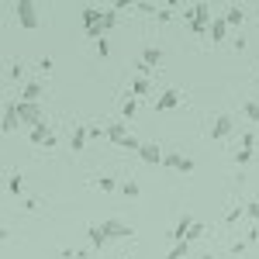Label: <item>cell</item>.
Masks as SVG:
<instances>
[{"label":"cell","mask_w":259,"mask_h":259,"mask_svg":"<svg viewBox=\"0 0 259 259\" xmlns=\"http://www.w3.org/2000/svg\"><path fill=\"white\" fill-rule=\"evenodd\" d=\"M14 14H18V21H21V28H38V7L31 4V0H18L14 4Z\"/></svg>","instance_id":"cell-1"},{"label":"cell","mask_w":259,"mask_h":259,"mask_svg":"<svg viewBox=\"0 0 259 259\" xmlns=\"http://www.w3.org/2000/svg\"><path fill=\"white\" fill-rule=\"evenodd\" d=\"M187 18H190V28H194V31H207V28H211V24H207V21H211V4H194V7L187 11Z\"/></svg>","instance_id":"cell-2"},{"label":"cell","mask_w":259,"mask_h":259,"mask_svg":"<svg viewBox=\"0 0 259 259\" xmlns=\"http://www.w3.org/2000/svg\"><path fill=\"white\" fill-rule=\"evenodd\" d=\"M14 111H18L21 124H28V128L41 124V107H38V104H24V100H14Z\"/></svg>","instance_id":"cell-3"},{"label":"cell","mask_w":259,"mask_h":259,"mask_svg":"<svg viewBox=\"0 0 259 259\" xmlns=\"http://www.w3.org/2000/svg\"><path fill=\"white\" fill-rule=\"evenodd\" d=\"M100 228H104V235H107L111 242H118V239H132V235H135V228H132V225H124V221H118V218H107L104 225H100Z\"/></svg>","instance_id":"cell-4"},{"label":"cell","mask_w":259,"mask_h":259,"mask_svg":"<svg viewBox=\"0 0 259 259\" xmlns=\"http://www.w3.org/2000/svg\"><path fill=\"white\" fill-rule=\"evenodd\" d=\"M28 139L35 142V145H49V149L56 145V135H52V128H49L45 121H41V124H35V128L28 132Z\"/></svg>","instance_id":"cell-5"},{"label":"cell","mask_w":259,"mask_h":259,"mask_svg":"<svg viewBox=\"0 0 259 259\" xmlns=\"http://www.w3.org/2000/svg\"><path fill=\"white\" fill-rule=\"evenodd\" d=\"M166 169H177V173H194V159H187V156H180V152H169L166 159H162Z\"/></svg>","instance_id":"cell-6"},{"label":"cell","mask_w":259,"mask_h":259,"mask_svg":"<svg viewBox=\"0 0 259 259\" xmlns=\"http://www.w3.org/2000/svg\"><path fill=\"white\" fill-rule=\"evenodd\" d=\"M41 90H45L41 80H24V87H21V100H24V104H38Z\"/></svg>","instance_id":"cell-7"},{"label":"cell","mask_w":259,"mask_h":259,"mask_svg":"<svg viewBox=\"0 0 259 259\" xmlns=\"http://www.w3.org/2000/svg\"><path fill=\"white\" fill-rule=\"evenodd\" d=\"M139 159H142V162H149V166H159L166 156H162L159 142H145V145H142V152H139Z\"/></svg>","instance_id":"cell-8"},{"label":"cell","mask_w":259,"mask_h":259,"mask_svg":"<svg viewBox=\"0 0 259 259\" xmlns=\"http://www.w3.org/2000/svg\"><path fill=\"white\" fill-rule=\"evenodd\" d=\"M232 128H235L232 114H218V118L211 121V139H225V135H228Z\"/></svg>","instance_id":"cell-9"},{"label":"cell","mask_w":259,"mask_h":259,"mask_svg":"<svg viewBox=\"0 0 259 259\" xmlns=\"http://www.w3.org/2000/svg\"><path fill=\"white\" fill-rule=\"evenodd\" d=\"M177 104H180V90H162L156 97V111H173Z\"/></svg>","instance_id":"cell-10"},{"label":"cell","mask_w":259,"mask_h":259,"mask_svg":"<svg viewBox=\"0 0 259 259\" xmlns=\"http://www.w3.org/2000/svg\"><path fill=\"white\" fill-rule=\"evenodd\" d=\"M194 228V214H180V221H177V228H173V242H183L187 239V232Z\"/></svg>","instance_id":"cell-11"},{"label":"cell","mask_w":259,"mask_h":259,"mask_svg":"<svg viewBox=\"0 0 259 259\" xmlns=\"http://www.w3.org/2000/svg\"><path fill=\"white\" fill-rule=\"evenodd\" d=\"M162 62V49H156V45H149L145 52H142V73L149 69V66H159Z\"/></svg>","instance_id":"cell-12"},{"label":"cell","mask_w":259,"mask_h":259,"mask_svg":"<svg viewBox=\"0 0 259 259\" xmlns=\"http://www.w3.org/2000/svg\"><path fill=\"white\" fill-rule=\"evenodd\" d=\"M207 35H211V41H225V35H228V21L214 18V21H211V28H207Z\"/></svg>","instance_id":"cell-13"},{"label":"cell","mask_w":259,"mask_h":259,"mask_svg":"<svg viewBox=\"0 0 259 259\" xmlns=\"http://www.w3.org/2000/svg\"><path fill=\"white\" fill-rule=\"evenodd\" d=\"M18 124H21V118H18V111H14V100L4 107V132H18Z\"/></svg>","instance_id":"cell-14"},{"label":"cell","mask_w":259,"mask_h":259,"mask_svg":"<svg viewBox=\"0 0 259 259\" xmlns=\"http://www.w3.org/2000/svg\"><path fill=\"white\" fill-rule=\"evenodd\" d=\"M104 135H107V142H114V145H118V142L128 135V128H124L121 121H114V124H107V128H104Z\"/></svg>","instance_id":"cell-15"},{"label":"cell","mask_w":259,"mask_h":259,"mask_svg":"<svg viewBox=\"0 0 259 259\" xmlns=\"http://www.w3.org/2000/svg\"><path fill=\"white\" fill-rule=\"evenodd\" d=\"M87 235H90V245H94V249H104V245L111 242L107 235H104V228H100V225H94V228H90Z\"/></svg>","instance_id":"cell-16"},{"label":"cell","mask_w":259,"mask_h":259,"mask_svg":"<svg viewBox=\"0 0 259 259\" xmlns=\"http://www.w3.org/2000/svg\"><path fill=\"white\" fill-rule=\"evenodd\" d=\"M87 139H90V128H76V132H73V139H69L73 152H80L83 145H87Z\"/></svg>","instance_id":"cell-17"},{"label":"cell","mask_w":259,"mask_h":259,"mask_svg":"<svg viewBox=\"0 0 259 259\" xmlns=\"http://www.w3.org/2000/svg\"><path fill=\"white\" fill-rule=\"evenodd\" d=\"M190 256V242H173V249H169V259H187Z\"/></svg>","instance_id":"cell-18"},{"label":"cell","mask_w":259,"mask_h":259,"mask_svg":"<svg viewBox=\"0 0 259 259\" xmlns=\"http://www.w3.org/2000/svg\"><path fill=\"white\" fill-rule=\"evenodd\" d=\"M225 21H228V24H242V21H245V11H242V7H235V4H232V7H228V11H225Z\"/></svg>","instance_id":"cell-19"},{"label":"cell","mask_w":259,"mask_h":259,"mask_svg":"<svg viewBox=\"0 0 259 259\" xmlns=\"http://www.w3.org/2000/svg\"><path fill=\"white\" fill-rule=\"evenodd\" d=\"M145 94H149V80L145 76H135L132 80V97H145Z\"/></svg>","instance_id":"cell-20"},{"label":"cell","mask_w":259,"mask_h":259,"mask_svg":"<svg viewBox=\"0 0 259 259\" xmlns=\"http://www.w3.org/2000/svg\"><path fill=\"white\" fill-rule=\"evenodd\" d=\"M7 190H11V194H14V197H21V194H24V180H21L18 173H14V177L7 180Z\"/></svg>","instance_id":"cell-21"},{"label":"cell","mask_w":259,"mask_h":259,"mask_svg":"<svg viewBox=\"0 0 259 259\" xmlns=\"http://www.w3.org/2000/svg\"><path fill=\"white\" fill-rule=\"evenodd\" d=\"M118 145H121V149H132V152H142V145H145V142H139L135 135H124Z\"/></svg>","instance_id":"cell-22"},{"label":"cell","mask_w":259,"mask_h":259,"mask_svg":"<svg viewBox=\"0 0 259 259\" xmlns=\"http://www.w3.org/2000/svg\"><path fill=\"white\" fill-rule=\"evenodd\" d=\"M121 194H124V197H132V200H135V197L142 194V190H139V183H135V180H128V183H121Z\"/></svg>","instance_id":"cell-23"},{"label":"cell","mask_w":259,"mask_h":259,"mask_svg":"<svg viewBox=\"0 0 259 259\" xmlns=\"http://www.w3.org/2000/svg\"><path fill=\"white\" fill-rule=\"evenodd\" d=\"M242 111H245V118H249V121H259V100H249Z\"/></svg>","instance_id":"cell-24"},{"label":"cell","mask_w":259,"mask_h":259,"mask_svg":"<svg viewBox=\"0 0 259 259\" xmlns=\"http://www.w3.org/2000/svg\"><path fill=\"white\" fill-rule=\"evenodd\" d=\"M114 187H118V183H114L111 177H100V180H97V190H104V194H111Z\"/></svg>","instance_id":"cell-25"},{"label":"cell","mask_w":259,"mask_h":259,"mask_svg":"<svg viewBox=\"0 0 259 259\" xmlns=\"http://www.w3.org/2000/svg\"><path fill=\"white\" fill-rule=\"evenodd\" d=\"M135 111H139V100H135V97L128 100L124 107H121V114H124V118H135Z\"/></svg>","instance_id":"cell-26"},{"label":"cell","mask_w":259,"mask_h":259,"mask_svg":"<svg viewBox=\"0 0 259 259\" xmlns=\"http://www.w3.org/2000/svg\"><path fill=\"white\" fill-rule=\"evenodd\" d=\"M200 235H204V225H200V221H194V228L187 232V242H197Z\"/></svg>","instance_id":"cell-27"},{"label":"cell","mask_w":259,"mask_h":259,"mask_svg":"<svg viewBox=\"0 0 259 259\" xmlns=\"http://www.w3.org/2000/svg\"><path fill=\"white\" fill-rule=\"evenodd\" d=\"M249 159H252V149H239V152H235V162H239V166H245Z\"/></svg>","instance_id":"cell-28"},{"label":"cell","mask_w":259,"mask_h":259,"mask_svg":"<svg viewBox=\"0 0 259 259\" xmlns=\"http://www.w3.org/2000/svg\"><path fill=\"white\" fill-rule=\"evenodd\" d=\"M245 214L259 221V200H249V204H245Z\"/></svg>","instance_id":"cell-29"},{"label":"cell","mask_w":259,"mask_h":259,"mask_svg":"<svg viewBox=\"0 0 259 259\" xmlns=\"http://www.w3.org/2000/svg\"><path fill=\"white\" fill-rule=\"evenodd\" d=\"M252 145H256V135H252V132H245V135H242V149H252Z\"/></svg>","instance_id":"cell-30"},{"label":"cell","mask_w":259,"mask_h":259,"mask_svg":"<svg viewBox=\"0 0 259 259\" xmlns=\"http://www.w3.org/2000/svg\"><path fill=\"white\" fill-rule=\"evenodd\" d=\"M242 211H245V207H232V211L225 214V221H239V218H242Z\"/></svg>","instance_id":"cell-31"},{"label":"cell","mask_w":259,"mask_h":259,"mask_svg":"<svg viewBox=\"0 0 259 259\" xmlns=\"http://www.w3.org/2000/svg\"><path fill=\"white\" fill-rule=\"evenodd\" d=\"M135 11H142V14H152V11H159L156 4H135Z\"/></svg>","instance_id":"cell-32"},{"label":"cell","mask_w":259,"mask_h":259,"mask_svg":"<svg viewBox=\"0 0 259 259\" xmlns=\"http://www.w3.org/2000/svg\"><path fill=\"white\" fill-rule=\"evenodd\" d=\"M7 76H11V80H24V73H21V66H11V69H7Z\"/></svg>","instance_id":"cell-33"},{"label":"cell","mask_w":259,"mask_h":259,"mask_svg":"<svg viewBox=\"0 0 259 259\" xmlns=\"http://www.w3.org/2000/svg\"><path fill=\"white\" fill-rule=\"evenodd\" d=\"M97 52H100V56H107V52H111V45H107V38H100V41H97Z\"/></svg>","instance_id":"cell-34"},{"label":"cell","mask_w":259,"mask_h":259,"mask_svg":"<svg viewBox=\"0 0 259 259\" xmlns=\"http://www.w3.org/2000/svg\"><path fill=\"white\" fill-rule=\"evenodd\" d=\"M38 69H41V73H52V59H49V56H45V59L38 62Z\"/></svg>","instance_id":"cell-35"}]
</instances>
